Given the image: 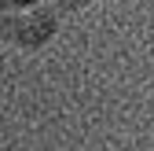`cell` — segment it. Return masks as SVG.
Returning a JSON list of instances; mask_svg holds the SVG:
<instances>
[{
  "instance_id": "cell-1",
  "label": "cell",
  "mask_w": 154,
  "mask_h": 151,
  "mask_svg": "<svg viewBox=\"0 0 154 151\" xmlns=\"http://www.w3.org/2000/svg\"><path fill=\"white\" fill-rule=\"evenodd\" d=\"M59 15L63 11L48 0L33 8H18V11H0V44L15 52H41L59 33Z\"/></svg>"
},
{
  "instance_id": "cell-2",
  "label": "cell",
  "mask_w": 154,
  "mask_h": 151,
  "mask_svg": "<svg viewBox=\"0 0 154 151\" xmlns=\"http://www.w3.org/2000/svg\"><path fill=\"white\" fill-rule=\"evenodd\" d=\"M48 4H55L59 11H85L92 4H99V0H48Z\"/></svg>"
},
{
  "instance_id": "cell-3",
  "label": "cell",
  "mask_w": 154,
  "mask_h": 151,
  "mask_svg": "<svg viewBox=\"0 0 154 151\" xmlns=\"http://www.w3.org/2000/svg\"><path fill=\"white\" fill-rule=\"evenodd\" d=\"M41 0H0V11H18V8H33Z\"/></svg>"
}]
</instances>
